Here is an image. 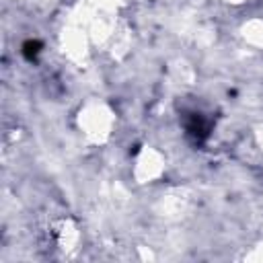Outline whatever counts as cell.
Masks as SVG:
<instances>
[{"instance_id": "1", "label": "cell", "mask_w": 263, "mask_h": 263, "mask_svg": "<svg viewBox=\"0 0 263 263\" xmlns=\"http://www.w3.org/2000/svg\"><path fill=\"white\" fill-rule=\"evenodd\" d=\"M185 134L195 144H201L210 136V121L201 113H189L185 117Z\"/></svg>"}, {"instance_id": "2", "label": "cell", "mask_w": 263, "mask_h": 263, "mask_svg": "<svg viewBox=\"0 0 263 263\" xmlns=\"http://www.w3.org/2000/svg\"><path fill=\"white\" fill-rule=\"evenodd\" d=\"M39 51H41V43L39 41H27L23 45V53H25L27 60H35L39 55Z\"/></svg>"}]
</instances>
